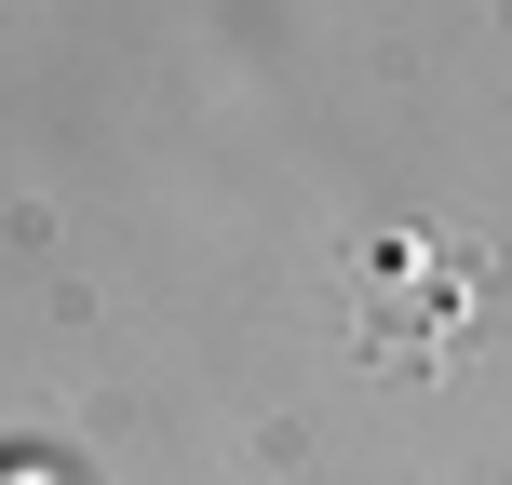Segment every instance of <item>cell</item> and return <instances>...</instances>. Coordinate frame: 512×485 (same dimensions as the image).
Returning <instances> with one entry per match:
<instances>
[]
</instances>
